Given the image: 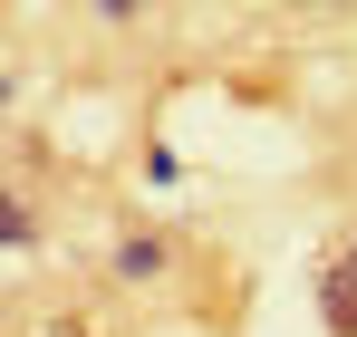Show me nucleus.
<instances>
[{"label":"nucleus","instance_id":"obj_1","mask_svg":"<svg viewBox=\"0 0 357 337\" xmlns=\"http://www.w3.org/2000/svg\"><path fill=\"white\" fill-rule=\"evenodd\" d=\"M319 318H328V337H357V251L319 270Z\"/></svg>","mask_w":357,"mask_h":337},{"label":"nucleus","instance_id":"obj_2","mask_svg":"<svg viewBox=\"0 0 357 337\" xmlns=\"http://www.w3.org/2000/svg\"><path fill=\"white\" fill-rule=\"evenodd\" d=\"M20 241H29V203H20V193H0V251H20Z\"/></svg>","mask_w":357,"mask_h":337},{"label":"nucleus","instance_id":"obj_3","mask_svg":"<svg viewBox=\"0 0 357 337\" xmlns=\"http://www.w3.org/2000/svg\"><path fill=\"white\" fill-rule=\"evenodd\" d=\"M97 10H107V19H135V10H155V0H97Z\"/></svg>","mask_w":357,"mask_h":337},{"label":"nucleus","instance_id":"obj_4","mask_svg":"<svg viewBox=\"0 0 357 337\" xmlns=\"http://www.w3.org/2000/svg\"><path fill=\"white\" fill-rule=\"evenodd\" d=\"M290 10H338V0H290Z\"/></svg>","mask_w":357,"mask_h":337}]
</instances>
